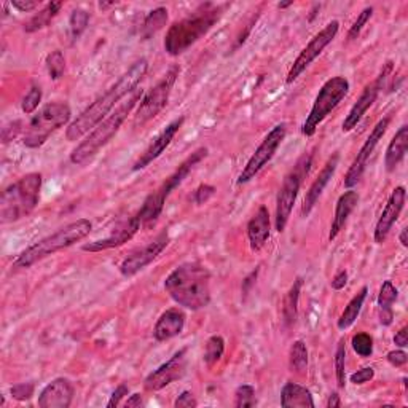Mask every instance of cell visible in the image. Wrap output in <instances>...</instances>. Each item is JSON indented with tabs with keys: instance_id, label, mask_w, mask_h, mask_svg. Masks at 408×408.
<instances>
[{
	"instance_id": "cell-1",
	"label": "cell",
	"mask_w": 408,
	"mask_h": 408,
	"mask_svg": "<svg viewBox=\"0 0 408 408\" xmlns=\"http://www.w3.org/2000/svg\"><path fill=\"white\" fill-rule=\"evenodd\" d=\"M148 63L146 58H141L136 61L131 68L120 77L118 82L110 89L96 99L91 106H88L74 122L69 125L68 131H65V137L68 141H79L82 136H85L89 131H93L102 120L109 117V112L115 107L117 102L122 101L125 96L133 93L137 89V85L142 82L144 77L147 74Z\"/></svg>"
},
{
	"instance_id": "cell-2",
	"label": "cell",
	"mask_w": 408,
	"mask_h": 408,
	"mask_svg": "<svg viewBox=\"0 0 408 408\" xmlns=\"http://www.w3.org/2000/svg\"><path fill=\"white\" fill-rule=\"evenodd\" d=\"M211 274L200 263H184L165 281V291L177 305L198 311L211 303Z\"/></svg>"
},
{
	"instance_id": "cell-3",
	"label": "cell",
	"mask_w": 408,
	"mask_h": 408,
	"mask_svg": "<svg viewBox=\"0 0 408 408\" xmlns=\"http://www.w3.org/2000/svg\"><path fill=\"white\" fill-rule=\"evenodd\" d=\"M142 99V89H134L128 101L122 102L118 109L110 113L109 117L96 126V128L88 134L85 141H82L70 153V161L74 165L85 166L98 155L107 144L112 141V137L118 133L120 126L125 123V120L136 107L137 102Z\"/></svg>"
},
{
	"instance_id": "cell-4",
	"label": "cell",
	"mask_w": 408,
	"mask_h": 408,
	"mask_svg": "<svg viewBox=\"0 0 408 408\" xmlns=\"http://www.w3.org/2000/svg\"><path fill=\"white\" fill-rule=\"evenodd\" d=\"M222 11H224V7H220V5L206 4L191 16L174 23L165 39V50L167 55L179 56L187 51L191 45L211 31L214 24L220 20Z\"/></svg>"
},
{
	"instance_id": "cell-5",
	"label": "cell",
	"mask_w": 408,
	"mask_h": 408,
	"mask_svg": "<svg viewBox=\"0 0 408 408\" xmlns=\"http://www.w3.org/2000/svg\"><path fill=\"white\" fill-rule=\"evenodd\" d=\"M91 230L93 224L88 219H79L72 222V224L59 228V230L53 233V235L40 239V241H37L35 244L29 246L27 249H24L13 262V268L16 269L31 268L35 263L46 259V257L56 254L59 250L68 249L75 243L85 239L89 233H91Z\"/></svg>"
},
{
	"instance_id": "cell-6",
	"label": "cell",
	"mask_w": 408,
	"mask_h": 408,
	"mask_svg": "<svg viewBox=\"0 0 408 408\" xmlns=\"http://www.w3.org/2000/svg\"><path fill=\"white\" fill-rule=\"evenodd\" d=\"M42 190V174L31 172L18 179L4 190L0 198V220L11 224L31 214L39 204Z\"/></svg>"
},
{
	"instance_id": "cell-7",
	"label": "cell",
	"mask_w": 408,
	"mask_h": 408,
	"mask_svg": "<svg viewBox=\"0 0 408 408\" xmlns=\"http://www.w3.org/2000/svg\"><path fill=\"white\" fill-rule=\"evenodd\" d=\"M206 155H208L206 147L195 150V152L191 153L190 157L185 160L184 163L179 166L177 170L174 171L157 190L153 191V193H150L146 198V201H144V204L141 206L139 212L136 214L137 219L141 220V225H147V224H150V222H155L160 217L161 212H163V208H165L167 196L171 195V191L174 189H177L179 185H181L185 179H187L190 171L193 170V167L200 163L203 158H206Z\"/></svg>"
},
{
	"instance_id": "cell-8",
	"label": "cell",
	"mask_w": 408,
	"mask_h": 408,
	"mask_svg": "<svg viewBox=\"0 0 408 408\" xmlns=\"http://www.w3.org/2000/svg\"><path fill=\"white\" fill-rule=\"evenodd\" d=\"M70 107L65 102H51L46 104L31 122H29L23 142L29 148H39L44 146L55 131L63 128L70 120Z\"/></svg>"
},
{
	"instance_id": "cell-9",
	"label": "cell",
	"mask_w": 408,
	"mask_h": 408,
	"mask_svg": "<svg viewBox=\"0 0 408 408\" xmlns=\"http://www.w3.org/2000/svg\"><path fill=\"white\" fill-rule=\"evenodd\" d=\"M348 91H350V82L345 77H333L324 83L311 107L310 115L306 117L302 126V134L306 137L314 136L317 126L346 98Z\"/></svg>"
},
{
	"instance_id": "cell-10",
	"label": "cell",
	"mask_w": 408,
	"mask_h": 408,
	"mask_svg": "<svg viewBox=\"0 0 408 408\" xmlns=\"http://www.w3.org/2000/svg\"><path fill=\"white\" fill-rule=\"evenodd\" d=\"M311 163V157H303L298 161L295 170L289 172L284 179L283 185H281L278 200H276V230L279 233L286 230L287 222L292 214L293 204L297 201L300 185H302V179L305 174H308Z\"/></svg>"
},
{
	"instance_id": "cell-11",
	"label": "cell",
	"mask_w": 408,
	"mask_h": 408,
	"mask_svg": "<svg viewBox=\"0 0 408 408\" xmlns=\"http://www.w3.org/2000/svg\"><path fill=\"white\" fill-rule=\"evenodd\" d=\"M179 72H181V69H179L177 65H174V68L166 72V75L157 83V85L152 89H148V93L144 94L139 109H137L134 115V126L146 125L165 109L167 101H170L174 83H176L179 77Z\"/></svg>"
},
{
	"instance_id": "cell-12",
	"label": "cell",
	"mask_w": 408,
	"mask_h": 408,
	"mask_svg": "<svg viewBox=\"0 0 408 408\" xmlns=\"http://www.w3.org/2000/svg\"><path fill=\"white\" fill-rule=\"evenodd\" d=\"M286 134H287V125L286 123L276 125L274 128L269 131L268 136L262 141V144L259 147H257L254 155H252L248 163H246V166L243 167V171L238 177L239 185L250 182L252 179H254L257 174H259L263 167H265V165L272 161V158L274 157V153H276V150L279 148L281 144H283V141L286 139Z\"/></svg>"
},
{
	"instance_id": "cell-13",
	"label": "cell",
	"mask_w": 408,
	"mask_h": 408,
	"mask_svg": "<svg viewBox=\"0 0 408 408\" xmlns=\"http://www.w3.org/2000/svg\"><path fill=\"white\" fill-rule=\"evenodd\" d=\"M340 31V23L337 20L330 21L326 27L319 31V34H316L313 39L310 40V44L306 45L302 53L297 56L295 61H293L292 68L289 70V74H287V83H292L295 82L300 75L303 74V72L310 68L311 63L314 61V59L321 55L324 51V48H326L329 44H332V40L337 37V34Z\"/></svg>"
},
{
	"instance_id": "cell-14",
	"label": "cell",
	"mask_w": 408,
	"mask_h": 408,
	"mask_svg": "<svg viewBox=\"0 0 408 408\" xmlns=\"http://www.w3.org/2000/svg\"><path fill=\"white\" fill-rule=\"evenodd\" d=\"M389 123H391V117H385V118H381L380 122L375 125L374 129H371V133L367 137V141L364 142V146L361 147V150H359L357 157L354 158L351 167L346 172L345 187L351 189L359 181H361L362 176H364V172H365V167H367V163H369V160L371 157V153H374V150L378 146V142H380L383 139V136H385Z\"/></svg>"
},
{
	"instance_id": "cell-15",
	"label": "cell",
	"mask_w": 408,
	"mask_h": 408,
	"mask_svg": "<svg viewBox=\"0 0 408 408\" xmlns=\"http://www.w3.org/2000/svg\"><path fill=\"white\" fill-rule=\"evenodd\" d=\"M187 370V350L177 351L170 361L152 371L144 381V388L150 393L161 391V389L170 386L176 380H181Z\"/></svg>"
},
{
	"instance_id": "cell-16",
	"label": "cell",
	"mask_w": 408,
	"mask_h": 408,
	"mask_svg": "<svg viewBox=\"0 0 408 408\" xmlns=\"http://www.w3.org/2000/svg\"><path fill=\"white\" fill-rule=\"evenodd\" d=\"M167 244H170V236H167V233H161V235H158L147 246L131 252V254L122 262V265H120V273H122L125 278H131V276L137 274L141 269H144L157 259L161 252L166 249Z\"/></svg>"
},
{
	"instance_id": "cell-17",
	"label": "cell",
	"mask_w": 408,
	"mask_h": 408,
	"mask_svg": "<svg viewBox=\"0 0 408 408\" xmlns=\"http://www.w3.org/2000/svg\"><path fill=\"white\" fill-rule=\"evenodd\" d=\"M393 70V64L391 63H386L385 69L381 70V74L378 79L370 83V85L365 87V89L362 91V94L359 96V99L356 104L351 107L350 113H348L345 122H343V133H350L354 128H356L357 123L361 122L362 117L365 115V112H367L371 106H374V102L376 101L378 94H380V89H381V83L388 79V74Z\"/></svg>"
},
{
	"instance_id": "cell-18",
	"label": "cell",
	"mask_w": 408,
	"mask_h": 408,
	"mask_svg": "<svg viewBox=\"0 0 408 408\" xmlns=\"http://www.w3.org/2000/svg\"><path fill=\"white\" fill-rule=\"evenodd\" d=\"M405 200H407V191L404 187H397L393 190V193L391 196H389V200L386 203L385 209H383L380 219H378L376 222L375 235H374L375 243L383 244L386 241L389 231L393 230V227L395 222H397L402 209H404L405 206Z\"/></svg>"
},
{
	"instance_id": "cell-19",
	"label": "cell",
	"mask_w": 408,
	"mask_h": 408,
	"mask_svg": "<svg viewBox=\"0 0 408 408\" xmlns=\"http://www.w3.org/2000/svg\"><path fill=\"white\" fill-rule=\"evenodd\" d=\"M141 227H142L141 220L137 219V215H133L131 219L122 222V224H120L107 238L96 239V241L83 246L82 249L85 252H102L107 249L120 248V246L128 243L129 239H133V236L139 231Z\"/></svg>"
},
{
	"instance_id": "cell-20",
	"label": "cell",
	"mask_w": 408,
	"mask_h": 408,
	"mask_svg": "<svg viewBox=\"0 0 408 408\" xmlns=\"http://www.w3.org/2000/svg\"><path fill=\"white\" fill-rule=\"evenodd\" d=\"M184 125V117L174 120L166 128L161 131V133L155 137V139L150 142V146L144 150V153H141V157L137 158V161L133 166L134 171H141L144 167H147L150 163H153L155 160L161 157V153L170 147V144L172 142L174 137L179 133L181 126Z\"/></svg>"
},
{
	"instance_id": "cell-21",
	"label": "cell",
	"mask_w": 408,
	"mask_h": 408,
	"mask_svg": "<svg viewBox=\"0 0 408 408\" xmlns=\"http://www.w3.org/2000/svg\"><path fill=\"white\" fill-rule=\"evenodd\" d=\"M75 389L65 378H56L44 388L39 395L40 408H69L74 399Z\"/></svg>"
},
{
	"instance_id": "cell-22",
	"label": "cell",
	"mask_w": 408,
	"mask_h": 408,
	"mask_svg": "<svg viewBox=\"0 0 408 408\" xmlns=\"http://www.w3.org/2000/svg\"><path fill=\"white\" fill-rule=\"evenodd\" d=\"M338 161H340V155L335 153L332 157L329 158V161L326 163V166L322 167V171L319 172V176L314 179V182L311 184L310 190L306 191V196H305V201H303V206H302V215L303 217H308L313 211L314 206L319 201V198L322 195V191L326 190V187L329 185V182L332 181L335 171H337V166H338Z\"/></svg>"
},
{
	"instance_id": "cell-23",
	"label": "cell",
	"mask_w": 408,
	"mask_h": 408,
	"mask_svg": "<svg viewBox=\"0 0 408 408\" xmlns=\"http://www.w3.org/2000/svg\"><path fill=\"white\" fill-rule=\"evenodd\" d=\"M185 326V314L179 308H171L160 316L155 324L153 337L157 341H167L181 335Z\"/></svg>"
},
{
	"instance_id": "cell-24",
	"label": "cell",
	"mask_w": 408,
	"mask_h": 408,
	"mask_svg": "<svg viewBox=\"0 0 408 408\" xmlns=\"http://www.w3.org/2000/svg\"><path fill=\"white\" fill-rule=\"evenodd\" d=\"M357 204H359V193L354 190H348L338 198L337 206H335L332 227H330V233H329L330 241H333V239L340 235V231L343 230L346 225L348 217H350L351 212L357 208Z\"/></svg>"
},
{
	"instance_id": "cell-25",
	"label": "cell",
	"mask_w": 408,
	"mask_h": 408,
	"mask_svg": "<svg viewBox=\"0 0 408 408\" xmlns=\"http://www.w3.org/2000/svg\"><path fill=\"white\" fill-rule=\"evenodd\" d=\"M272 231L269 225V212L265 206H260L259 211L255 212L254 217L248 224V236L252 250H260L267 244Z\"/></svg>"
},
{
	"instance_id": "cell-26",
	"label": "cell",
	"mask_w": 408,
	"mask_h": 408,
	"mask_svg": "<svg viewBox=\"0 0 408 408\" xmlns=\"http://www.w3.org/2000/svg\"><path fill=\"white\" fill-rule=\"evenodd\" d=\"M281 407L284 408H314V400L310 389L297 383H286L281 391Z\"/></svg>"
},
{
	"instance_id": "cell-27",
	"label": "cell",
	"mask_w": 408,
	"mask_h": 408,
	"mask_svg": "<svg viewBox=\"0 0 408 408\" xmlns=\"http://www.w3.org/2000/svg\"><path fill=\"white\" fill-rule=\"evenodd\" d=\"M407 147H408V126H402L386 148L385 165L389 172L394 171L395 167L399 166L400 161L404 160L407 153Z\"/></svg>"
},
{
	"instance_id": "cell-28",
	"label": "cell",
	"mask_w": 408,
	"mask_h": 408,
	"mask_svg": "<svg viewBox=\"0 0 408 408\" xmlns=\"http://www.w3.org/2000/svg\"><path fill=\"white\" fill-rule=\"evenodd\" d=\"M303 287V278H297L293 281L292 287L287 292V295L284 297L283 303V319L287 327H292L297 321L298 314V300H300V292H302Z\"/></svg>"
},
{
	"instance_id": "cell-29",
	"label": "cell",
	"mask_w": 408,
	"mask_h": 408,
	"mask_svg": "<svg viewBox=\"0 0 408 408\" xmlns=\"http://www.w3.org/2000/svg\"><path fill=\"white\" fill-rule=\"evenodd\" d=\"M367 293H369V287L364 286L361 291H359L356 295L351 298V302L346 305V308L343 313H341L340 319H338V329L340 330H346L350 329L354 322H356L359 313H361L362 310V305L365 302V298H367Z\"/></svg>"
},
{
	"instance_id": "cell-30",
	"label": "cell",
	"mask_w": 408,
	"mask_h": 408,
	"mask_svg": "<svg viewBox=\"0 0 408 408\" xmlns=\"http://www.w3.org/2000/svg\"><path fill=\"white\" fill-rule=\"evenodd\" d=\"M61 8H63V2H50L44 10L39 11L37 15H34L31 20L24 24V31H26L27 34H32V32L40 31V29H45L48 24L55 20Z\"/></svg>"
},
{
	"instance_id": "cell-31",
	"label": "cell",
	"mask_w": 408,
	"mask_h": 408,
	"mask_svg": "<svg viewBox=\"0 0 408 408\" xmlns=\"http://www.w3.org/2000/svg\"><path fill=\"white\" fill-rule=\"evenodd\" d=\"M166 23H167L166 8L160 7V8H155L153 11H150L142 24V37H146V39L152 37V35H155L165 27Z\"/></svg>"
},
{
	"instance_id": "cell-32",
	"label": "cell",
	"mask_w": 408,
	"mask_h": 408,
	"mask_svg": "<svg viewBox=\"0 0 408 408\" xmlns=\"http://www.w3.org/2000/svg\"><path fill=\"white\" fill-rule=\"evenodd\" d=\"M289 365L297 374H303L308 369V350H306L303 340L293 341L289 352Z\"/></svg>"
},
{
	"instance_id": "cell-33",
	"label": "cell",
	"mask_w": 408,
	"mask_h": 408,
	"mask_svg": "<svg viewBox=\"0 0 408 408\" xmlns=\"http://www.w3.org/2000/svg\"><path fill=\"white\" fill-rule=\"evenodd\" d=\"M225 351V340L220 335H214V337L206 341V348H204V362L208 365H214L220 361Z\"/></svg>"
},
{
	"instance_id": "cell-34",
	"label": "cell",
	"mask_w": 408,
	"mask_h": 408,
	"mask_svg": "<svg viewBox=\"0 0 408 408\" xmlns=\"http://www.w3.org/2000/svg\"><path fill=\"white\" fill-rule=\"evenodd\" d=\"M45 64H46L48 75H50L51 80L63 79L64 70H65V59H64V55L61 51L59 50L51 51L50 55L46 56Z\"/></svg>"
},
{
	"instance_id": "cell-35",
	"label": "cell",
	"mask_w": 408,
	"mask_h": 408,
	"mask_svg": "<svg viewBox=\"0 0 408 408\" xmlns=\"http://www.w3.org/2000/svg\"><path fill=\"white\" fill-rule=\"evenodd\" d=\"M89 23V13H87L85 10L77 8L72 11L70 20H69V31H70V37L77 40L80 35L85 32V29Z\"/></svg>"
},
{
	"instance_id": "cell-36",
	"label": "cell",
	"mask_w": 408,
	"mask_h": 408,
	"mask_svg": "<svg viewBox=\"0 0 408 408\" xmlns=\"http://www.w3.org/2000/svg\"><path fill=\"white\" fill-rule=\"evenodd\" d=\"M335 376L340 389L346 388V345L345 340H340L337 352H335Z\"/></svg>"
},
{
	"instance_id": "cell-37",
	"label": "cell",
	"mask_w": 408,
	"mask_h": 408,
	"mask_svg": "<svg viewBox=\"0 0 408 408\" xmlns=\"http://www.w3.org/2000/svg\"><path fill=\"white\" fill-rule=\"evenodd\" d=\"M351 345L354 352L361 357H370L371 352H374V338L365 332L354 335Z\"/></svg>"
},
{
	"instance_id": "cell-38",
	"label": "cell",
	"mask_w": 408,
	"mask_h": 408,
	"mask_svg": "<svg viewBox=\"0 0 408 408\" xmlns=\"http://www.w3.org/2000/svg\"><path fill=\"white\" fill-rule=\"evenodd\" d=\"M399 292L395 289L391 281H385L378 295V306L380 310H393V303L397 300Z\"/></svg>"
},
{
	"instance_id": "cell-39",
	"label": "cell",
	"mask_w": 408,
	"mask_h": 408,
	"mask_svg": "<svg viewBox=\"0 0 408 408\" xmlns=\"http://www.w3.org/2000/svg\"><path fill=\"white\" fill-rule=\"evenodd\" d=\"M257 405L255 389L249 385H243L235 393V407L236 408H252Z\"/></svg>"
},
{
	"instance_id": "cell-40",
	"label": "cell",
	"mask_w": 408,
	"mask_h": 408,
	"mask_svg": "<svg viewBox=\"0 0 408 408\" xmlns=\"http://www.w3.org/2000/svg\"><path fill=\"white\" fill-rule=\"evenodd\" d=\"M371 15H374V8L371 7H367V8H364L361 13H359L357 16V20L354 21V24L351 26L350 29V32H348V40H354V39H357L359 37V34H361V31L364 29L365 24H367L370 21V18Z\"/></svg>"
},
{
	"instance_id": "cell-41",
	"label": "cell",
	"mask_w": 408,
	"mask_h": 408,
	"mask_svg": "<svg viewBox=\"0 0 408 408\" xmlns=\"http://www.w3.org/2000/svg\"><path fill=\"white\" fill-rule=\"evenodd\" d=\"M40 101H42V89H40V87L34 85L31 89H29V93L24 96L23 104H21L23 112L26 113V115L32 113L39 107Z\"/></svg>"
},
{
	"instance_id": "cell-42",
	"label": "cell",
	"mask_w": 408,
	"mask_h": 408,
	"mask_svg": "<svg viewBox=\"0 0 408 408\" xmlns=\"http://www.w3.org/2000/svg\"><path fill=\"white\" fill-rule=\"evenodd\" d=\"M34 385L32 383H20V385H15L13 388L10 389L11 393V397L15 400H29L34 395Z\"/></svg>"
},
{
	"instance_id": "cell-43",
	"label": "cell",
	"mask_w": 408,
	"mask_h": 408,
	"mask_svg": "<svg viewBox=\"0 0 408 408\" xmlns=\"http://www.w3.org/2000/svg\"><path fill=\"white\" fill-rule=\"evenodd\" d=\"M214 195H215V187H212V185H208V184H203L195 191V203L196 204L208 203Z\"/></svg>"
},
{
	"instance_id": "cell-44",
	"label": "cell",
	"mask_w": 408,
	"mask_h": 408,
	"mask_svg": "<svg viewBox=\"0 0 408 408\" xmlns=\"http://www.w3.org/2000/svg\"><path fill=\"white\" fill-rule=\"evenodd\" d=\"M374 376H375V370L374 369L364 367L361 370H357L356 374H352L350 376V380H351V383H354V385H364V383L374 380Z\"/></svg>"
},
{
	"instance_id": "cell-45",
	"label": "cell",
	"mask_w": 408,
	"mask_h": 408,
	"mask_svg": "<svg viewBox=\"0 0 408 408\" xmlns=\"http://www.w3.org/2000/svg\"><path fill=\"white\" fill-rule=\"evenodd\" d=\"M198 405V402L195 399V395L190 391H184L179 397L174 402V407L176 408H195Z\"/></svg>"
},
{
	"instance_id": "cell-46",
	"label": "cell",
	"mask_w": 408,
	"mask_h": 408,
	"mask_svg": "<svg viewBox=\"0 0 408 408\" xmlns=\"http://www.w3.org/2000/svg\"><path fill=\"white\" fill-rule=\"evenodd\" d=\"M20 131H21V122H13V123H10L5 126V128L2 129V141L7 144L10 141H13L15 137L20 134Z\"/></svg>"
},
{
	"instance_id": "cell-47",
	"label": "cell",
	"mask_w": 408,
	"mask_h": 408,
	"mask_svg": "<svg viewBox=\"0 0 408 408\" xmlns=\"http://www.w3.org/2000/svg\"><path fill=\"white\" fill-rule=\"evenodd\" d=\"M128 393H129L128 385H120V386L115 389V391L112 393V397H110L109 402H107V407H109V408H113V407L120 405V402H122V399L126 397V395H128Z\"/></svg>"
},
{
	"instance_id": "cell-48",
	"label": "cell",
	"mask_w": 408,
	"mask_h": 408,
	"mask_svg": "<svg viewBox=\"0 0 408 408\" xmlns=\"http://www.w3.org/2000/svg\"><path fill=\"white\" fill-rule=\"evenodd\" d=\"M388 362L394 365V367H402V365H405L408 361V356L405 351L397 350V351H391L388 354Z\"/></svg>"
},
{
	"instance_id": "cell-49",
	"label": "cell",
	"mask_w": 408,
	"mask_h": 408,
	"mask_svg": "<svg viewBox=\"0 0 408 408\" xmlns=\"http://www.w3.org/2000/svg\"><path fill=\"white\" fill-rule=\"evenodd\" d=\"M11 5H13V8H16L18 11H21V13H27V11L37 8L39 2H32V0H11Z\"/></svg>"
},
{
	"instance_id": "cell-50",
	"label": "cell",
	"mask_w": 408,
	"mask_h": 408,
	"mask_svg": "<svg viewBox=\"0 0 408 408\" xmlns=\"http://www.w3.org/2000/svg\"><path fill=\"white\" fill-rule=\"evenodd\" d=\"M346 283H348V273L345 272V269H341V272L335 274L333 279L330 281V286H332L333 291H341V289H345Z\"/></svg>"
},
{
	"instance_id": "cell-51",
	"label": "cell",
	"mask_w": 408,
	"mask_h": 408,
	"mask_svg": "<svg viewBox=\"0 0 408 408\" xmlns=\"http://www.w3.org/2000/svg\"><path fill=\"white\" fill-rule=\"evenodd\" d=\"M394 343L399 348H405L408 346V327H402L394 337Z\"/></svg>"
},
{
	"instance_id": "cell-52",
	"label": "cell",
	"mask_w": 408,
	"mask_h": 408,
	"mask_svg": "<svg viewBox=\"0 0 408 408\" xmlns=\"http://www.w3.org/2000/svg\"><path fill=\"white\" fill-rule=\"evenodd\" d=\"M394 321L393 310H380V322L383 326H391Z\"/></svg>"
},
{
	"instance_id": "cell-53",
	"label": "cell",
	"mask_w": 408,
	"mask_h": 408,
	"mask_svg": "<svg viewBox=\"0 0 408 408\" xmlns=\"http://www.w3.org/2000/svg\"><path fill=\"white\" fill-rule=\"evenodd\" d=\"M142 405V395L141 394H133L131 397L125 402L126 408H136Z\"/></svg>"
},
{
	"instance_id": "cell-54",
	"label": "cell",
	"mask_w": 408,
	"mask_h": 408,
	"mask_svg": "<svg viewBox=\"0 0 408 408\" xmlns=\"http://www.w3.org/2000/svg\"><path fill=\"white\" fill-rule=\"evenodd\" d=\"M341 407V400H340V395L338 393H332L329 395V400H327V408H338Z\"/></svg>"
},
{
	"instance_id": "cell-55",
	"label": "cell",
	"mask_w": 408,
	"mask_h": 408,
	"mask_svg": "<svg viewBox=\"0 0 408 408\" xmlns=\"http://www.w3.org/2000/svg\"><path fill=\"white\" fill-rule=\"evenodd\" d=\"M407 233H408V230H407V228H404V230H402V233H400V236H399V239H400V244L404 246V248H407V246H408Z\"/></svg>"
},
{
	"instance_id": "cell-56",
	"label": "cell",
	"mask_w": 408,
	"mask_h": 408,
	"mask_svg": "<svg viewBox=\"0 0 408 408\" xmlns=\"http://www.w3.org/2000/svg\"><path fill=\"white\" fill-rule=\"evenodd\" d=\"M291 5H292V2H279V4H278V8L283 10V8L291 7Z\"/></svg>"
}]
</instances>
